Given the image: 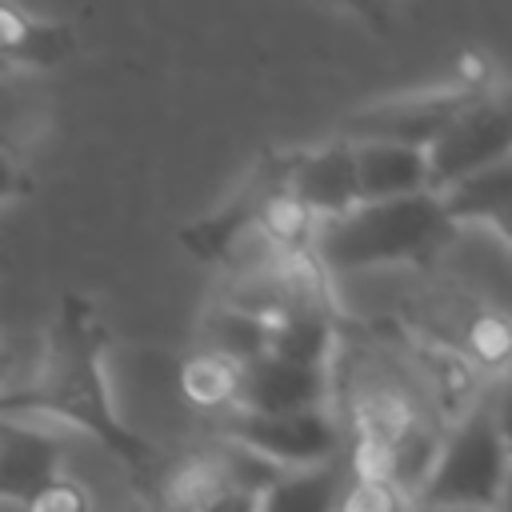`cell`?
<instances>
[{
	"label": "cell",
	"instance_id": "obj_5",
	"mask_svg": "<svg viewBox=\"0 0 512 512\" xmlns=\"http://www.w3.org/2000/svg\"><path fill=\"white\" fill-rule=\"evenodd\" d=\"M224 440L256 452L260 460L276 464L280 472L332 464L340 452V428L328 416V408L276 412V416H256V412L232 408V412H224Z\"/></svg>",
	"mask_w": 512,
	"mask_h": 512
},
{
	"label": "cell",
	"instance_id": "obj_7",
	"mask_svg": "<svg viewBox=\"0 0 512 512\" xmlns=\"http://www.w3.org/2000/svg\"><path fill=\"white\" fill-rule=\"evenodd\" d=\"M284 188L296 196V204L320 224L336 220L356 204V168H352V144L332 140L312 152H300L284 168Z\"/></svg>",
	"mask_w": 512,
	"mask_h": 512
},
{
	"label": "cell",
	"instance_id": "obj_10",
	"mask_svg": "<svg viewBox=\"0 0 512 512\" xmlns=\"http://www.w3.org/2000/svg\"><path fill=\"white\" fill-rule=\"evenodd\" d=\"M452 228H492L500 244L508 240V208H512V160H500L484 172L456 180L436 192Z\"/></svg>",
	"mask_w": 512,
	"mask_h": 512
},
{
	"label": "cell",
	"instance_id": "obj_2",
	"mask_svg": "<svg viewBox=\"0 0 512 512\" xmlns=\"http://www.w3.org/2000/svg\"><path fill=\"white\" fill-rule=\"evenodd\" d=\"M452 224L432 192L400 200L352 204L336 220H320L312 236V264L328 272H364L404 260H428L452 240Z\"/></svg>",
	"mask_w": 512,
	"mask_h": 512
},
{
	"label": "cell",
	"instance_id": "obj_14",
	"mask_svg": "<svg viewBox=\"0 0 512 512\" xmlns=\"http://www.w3.org/2000/svg\"><path fill=\"white\" fill-rule=\"evenodd\" d=\"M204 340H208L204 352H212V356L244 368V364H252V360L264 356V348H268V324L256 320V316H248V312H240V308H232V304H224V308L208 312Z\"/></svg>",
	"mask_w": 512,
	"mask_h": 512
},
{
	"label": "cell",
	"instance_id": "obj_15",
	"mask_svg": "<svg viewBox=\"0 0 512 512\" xmlns=\"http://www.w3.org/2000/svg\"><path fill=\"white\" fill-rule=\"evenodd\" d=\"M236 380L240 368L212 356V352H196L184 368H180V388L196 408H236Z\"/></svg>",
	"mask_w": 512,
	"mask_h": 512
},
{
	"label": "cell",
	"instance_id": "obj_4",
	"mask_svg": "<svg viewBox=\"0 0 512 512\" xmlns=\"http://www.w3.org/2000/svg\"><path fill=\"white\" fill-rule=\"evenodd\" d=\"M512 152V116L508 100L496 92H476L448 124L444 132L424 148L428 168V192H444L456 180L484 172Z\"/></svg>",
	"mask_w": 512,
	"mask_h": 512
},
{
	"label": "cell",
	"instance_id": "obj_3",
	"mask_svg": "<svg viewBox=\"0 0 512 512\" xmlns=\"http://www.w3.org/2000/svg\"><path fill=\"white\" fill-rule=\"evenodd\" d=\"M508 480V436L496 404H468L444 432L436 460L416 488L412 504L424 508H476L496 512Z\"/></svg>",
	"mask_w": 512,
	"mask_h": 512
},
{
	"label": "cell",
	"instance_id": "obj_11",
	"mask_svg": "<svg viewBox=\"0 0 512 512\" xmlns=\"http://www.w3.org/2000/svg\"><path fill=\"white\" fill-rule=\"evenodd\" d=\"M352 168H356V204L368 200H400L428 192V168L424 152L400 148V144H352Z\"/></svg>",
	"mask_w": 512,
	"mask_h": 512
},
{
	"label": "cell",
	"instance_id": "obj_22",
	"mask_svg": "<svg viewBox=\"0 0 512 512\" xmlns=\"http://www.w3.org/2000/svg\"><path fill=\"white\" fill-rule=\"evenodd\" d=\"M136 512H164V508H136Z\"/></svg>",
	"mask_w": 512,
	"mask_h": 512
},
{
	"label": "cell",
	"instance_id": "obj_21",
	"mask_svg": "<svg viewBox=\"0 0 512 512\" xmlns=\"http://www.w3.org/2000/svg\"><path fill=\"white\" fill-rule=\"evenodd\" d=\"M4 372H8V356L0 352V392H4Z\"/></svg>",
	"mask_w": 512,
	"mask_h": 512
},
{
	"label": "cell",
	"instance_id": "obj_6",
	"mask_svg": "<svg viewBox=\"0 0 512 512\" xmlns=\"http://www.w3.org/2000/svg\"><path fill=\"white\" fill-rule=\"evenodd\" d=\"M472 96L476 88H440V92L380 100L344 120V140L348 144H400V148L424 152Z\"/></svg>",
	"mask_w": 512,
	"mask_h": 512
},
{
	"label": "cell",
	"instance_id": "obj_8",
	"mask_svg": "<svg viewBox=\"0 0 512 512\" xmlns=\"http://www.w3.org/2000/svg\"><path fill=\"white\" fill-rule=\"evenodd\" d=\"M64 444L56 432L20 420L0 416V500L4 504H28L40 488H48L60 476Z\"/></svg>",
	"mask_w": 512,
	"mask_h": 512
},
{
	"label": "cell",
	"instance_id": "obj_1",
	"mask_svg": "<svg viewBox=\"0 0 512 512\" xmlns=\"http://www.w3.org/2000/svg\"><path fill=\"white\" fill-rule=\"evenodd\" d=\"M0 416H48L76 424L80 432L96 436L120 464L148 472L152 468V448L140 440L112 404L108 380H104V324L88 300H64L36 376L20 388L0 392Z\"/></svg>",
	"mask_w": 512,
	"mask_h": 512
},
{
	"label": "cell",
	"instance_id": "obj_20",
	"mask_svg": "<svg viewBox=\"0 0 512 512\" xmlns=\"http://www.w3.org/2000/svg\"><path fill=\"white\" fill-rule=\"evenodd\" d=\"M408 512H476V508H424V504H408Z\"/></svg>",
	"mask_w": 512,
	"mask_h": 512
},
{
	"label": "cell",
	"instance_id": "obj_16",
	"mask_svg": "<svg viewBox=\"0 0 512 512\" xmlns=\"http://www.w3.org/2000/svg\"><path fill=\"white\" fill-rule=\"evenodd\" d=\"M408 504L412 500L392 480H384L376 472H360L356 480H344L336 512H408Z\"/></svg>",
	"mask_w": 512,
	"mask_h": 512
},
{
	"label": "cell",
	"instance_id": "obj_13",
	"mask_svg": "<svg viewBox=\"0 0 512 512\" xmlns=\"http://www.w3.org/2000/svg\"><path fill=\"white\" fill-rule=\"evenodd\" d=\"M344 476L332 464L316 468H292L280 472L264 492H260V512H336Z\"/></svg>",
	"mask_w": 512,
	"mask_h": 512
},
{
	"label": "cell",
	"instance_id": "obj_19",
	"mask_svg": "<svg viewBox=\"0 0 512 512\" xmlns=\"http://www.w3.org/2000/svg\"><path fill=\"white\" fill-rule=\"evenodd\" d=\"M16 188H20V168H16V160L8 152H0V200L16 196Z\"/></svg>",
	"mask_w": 512,
	"mask_h": 512
},
{
	"label": "cell",
	"instance_id": "obj_12",
	"mask_svg": "<svg viewBox=\"0 0 512 512\" xmlns=\"http://www.w3.org/2000/svg\"><path fill=\"white\" fill-rule=\"evenodd\" d=\"M332 344H336V336H332L328 308H296V312H284L268 324V348L264 352L284 360V364L328 372Z\"/></svg>",
	"mask_w": 512,
	"mask_h": 512
},
{
	"label": "cell",
	"instance_id": "obj_17",
	"mask_svg": "<svg viewBox=\"0 0 512 512\" xmlns=\"http://www.w3.org/2000/svg\"><path fill=\"white\" fill-rule=\"evenodd\" d=\"M28 512H92V496H88V488L80 484V480H72V476H56L48 488H40L28 504H24Z\"/></svg>",
	"mask_w": 512,
	"mask_h": 512
},
{
	"label": "cell",
	"instance_id": "obj_18",
	"mask_svg": "<svg viewBox=\"0 0 512 512\" xmlns=\"http://www.w3.org/2000/svg\"><path fill=\"white\" fill-rule=\"evenodd\" d=\"M196 512H260V496L248 492V488H236V484H224L216 488Z\"/></svg>",
	"mask_w": 512,
	"mask_h": 512
},
{
	"label": "cell",
	"instance_id": "obj_9",
	"mask_svg": "<svg viewBox=\"0 0 512 512\" xmlns=\"http://www.w3.org/2000/svg\"><path fill=\"white\" fill-rule=\"evenodd\" d=\"M324 396H328V372L324 368L284 364L268 352L260 360L244 364L240 380H236V408L256 412V416L324 408Z\"/></svg>",
	"mask_w": 512,
	"mask_h": 512
}]
</instances>
